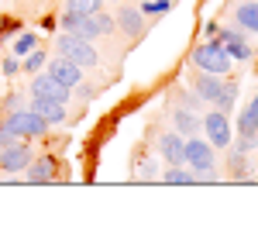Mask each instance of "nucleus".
I'll list each match as a JSON object with an SVG mask.
<instances>
[{"label": "nucleus", "mask_w": 258, "mask_h": 241, "mask_svg": "<svg viewBox=\"0 0 258 241\" xmlns=\"http://www.w3.org/2000/svg\"><path fill=\"white\" fill-rule=\"evenodd\" d=\"M182 165H193L197 179H210V172H214V145L200 138L182 141Z\"/></svg>", "instance_id": "f257e3e1"}, {"label": "nucleus", "mask_w": 258, "mask_h": 241, "mask_svg": "<svg viewBox=\"0 0 258 241\" xmlns=\"http://www.w3.org/2000/svg\"><path fill=\"white\" fill-rule=\"evenodd\" d=\"M4 124H7L14 135H21V138H45V135H48V120L38 117L31 107H28V110H21V107H18V110H11Z\"/></svg>", "instance_id": "f03ea898"}, {"label": "nucleus", "mask_w": 258, "mask_h": 241, "mask_svg": "<svg viewBox=\"0 0 258 241\" xmlns=\"http://www.w3.org/2000/svg\"><path fill=\"white\" fill-rule=\"evenodd\" d=\"M193 62H197L200 69H207V73L224 76V73H231V62H234V59L224 52L220 41H207V45H200L197 52H193Z\"/></svg>", "instance_id": "7ed1b4c3"}, {"label": "nucleus", "mask_w": 258, "mask_h": 241, "mask_svg": "<svg viewBox=\"0 0 258 241\" xmlns=\"http://www.w3.org/2000/svg\"><path fill=\"white\" fill-rule=\"evenodd\" d=\"M55 52L59 55H66V59H73L76 66H97V48L90 45L86 38H76V35H59V41H55Z\"/></svg>", "instance_id": "20e7f679"}, {"label": "nucleus", "mask_w": 258, "mask_h": 241, "mask_svg": "<svg viewBox=\"0 0 258 241\" xmlns=\"http://www.w3.org/2000/svg\"><path fill=\"white\" fill-rule=\"evenodd\" d=\"M97 14H100V11H97ZM97 14H69V11H66L59 24L66 28V31H69V35L93 41L97 35H103V31H100V18H97Z\"/></svg>", "instance_id": "39448f33"}, {"label": "nucleus", "mask_w": 258, "mask_h": 241, "mask_svg": "<svg viewBox=\"0 0 258 241\" xmlns=\"http://www.w3.org/2000/svg\"><path fill=\"white\" fill-rule=\"evenodd\" d=\"M28 162H31V148H28V145H14V141H11V145L0 148V172H7V176L24 172Z\"/></svg>", "instance_id": "423d86ee"}, {"label": "nucleus", "mask_w": 258, "mask_h": 241, "mask_svg": "<svg viewBox=\"0 0 258 241\" xmlns=\"http://www.w3.org/2000/svg\"><path fill=\"white\" fill-rule=\"evenodd\" d=\"M203 131H207V141L214 148H227L231 145V124H227V114L224 110H214L203 117Z\"/></svg>", "instance_id": "0eeeda50"}, {"label": "nucleus", "mask_w": 258, "mask_h": 241, "mask_svg": "<svg viewBox=\"0 0 258 241\" xmlns=\"http://www.w3.org/2000/svg\"><path fill=\"white\" fill-rule=\"evenodd\" d=\"M48 76H55V80L62 83V86H69V90H76L83 80V73H80V66L73 59H66V55H52V62H48Z\"/></svg>", "instance_id": "6e6552de"}, {"label": "nucleus", "mask_w": 258, "mask_h": 241, "mask_svg": "<svg viewBox=\"0 0 258 241\" xmlns=\"http://www.w3.org/2000/svg\"><path fill=\"white\" fill-rule=\"evenodd\" d=\"M31 97H41V100H59L66 103L69 100V86H62L55 76H48V73H41L31 80Z\"/></svg>", "instance_id": "1a4fd4ad"}, {"label": "nucleus", "mask_w": 258, "mask_h": 241, "mask_svg": "<svg viewBox=\"0 0 258 241\" xmlns=\"http://www.w3.org/2000/svg\"><path fill=\"white\" fill-rule=\"evenodd\" d=\"M217 38H220V45H224V52L231 55V59H251V45L244 41V35L241 31H217Z\"/></svg>", "instance_id": "9d476101"}, {"label": "nucleus", "mask_w": 258, "mask_h": 241, "mask_svg": "<svg viewBox=\"0 0 258 241\" xmlns=\"http://www.w3.org/2000/svg\"><path fill=\"white\" fill-rule=\"evenodd\" d=\"M220 86H224V80H217V73H200L197 80H193V90H197V97L200 100H217V93H220Z\"/></svg>", "instance_id": "9b49d317"}, {"label": "nucleus", "mask_w": 258, "mask_h": 241, "mask_svg": "<svg viewBox=\"0 0 258 241\" xmlns=\"http://www.w3.org/2000/svg\"><path fill=\"white\" fill-rule=\"evenodd\" d=\"M55 169H59V162L52 159V155L28 162V183H52L55 179Z\"/></svg>", "instance_id": "f8f14e48"}, {"label": "nucleus", "mask_w": 258, "mask_h": 241, "mask_svg": "<svg viewBox=\"0 0 258 241\" xmlns=\"http://www.w3.org/2000/svg\"><path fill=\"white\" fill-rule=\"evenodd\" d=\"M31 110H35L38 117H45L48 124H59V120H66V103H59V100H41V97H35Z\"/></svg>", "instance_id": "ddd939ff"}, {"label": "nucleus", "mask_w": 258, "mask_h": 241, "mask_svg": "<svg viewBox=\"0 0 258 241\" xmlns=\"http://www.w3.org/2000/svg\"><path fill=\"white\" fill-rule=\"evenodd\" d=\"M238 135L241 138H251L255 141V135H258V97L244 110H241V120H238Z\"/></svg>", "instance_id": "4468645a"}, {"label": "nucleus", "mask_w": 258, "mask_h": 241, "mask_svg": "<svg viewBox=\"0 0 258 241\" xmlns=\"http://www.w3.org/2000/svg\"><path fill=\"white\" fill-rule=\"evenodd\" d=\"M117 24L124 35H131V38H138L141 31H145V18H141V11H135V7H124L117 14Z\"/></svg>", "instance_id": "2eb2a0df"}, {"label": "nucleus", "mask_w": 258, "mask_h": 241, "mask_svg": "<svg viewBox=\"0 0 258 241\" xmlns=\"http://www.w3.org/2000/svg\"><path fill=\"white\" fill-rule=\"evenodd\" d=\"M162 155L169 165H182V138L179 135H162Z\"/></svg>", "instance_id": "dca6fc26"}, {"label": "nucleus", "mask_w": 258, "mask_h": 241, "mask_svg": "<svg viewBox=\"0 0 258 241\" xmlns=\"http://www.w3.org/2000/svg\"><path fill=\"white\" fill-rule=\"evenodd\" d=\"M234 18H238V24L244 28V31H255L258 35V4H241Z\"/></svg>", "instance_id": "f3484780"}, {"label": "nucleus", "mask_w": 258, "mask_h": 241, "mask_svg": "<svg viewBox=\"0 0 258 241\" xmlns=\"http://www.w3.org/2000/svg\"><path fill=\"white\" fill-rule=\"evenodd\" d=\"M234 100H238V83L234 80H227L224 83V86H220V93H217V110H224V114H227V110H234Z\"/></svg>", "instance_id": "a211bd4d"}, {"label": "nucleus", "mask_w": 258, "mask_h": 241, "mask_svg": "<svg viewBox=\"0 0 258 241\" xmlns=\"http://www.w3.org/2000/svg\"><path fill=\"white\" fill-rule=\"evenodd\" d=\"M172 117H176V128H179V131H182V135H197L200 120H197V114H193L189 107H179V110H176V114H172Z\"/></svg>", "instance_id": "6ab92c4d"}, {"label": "nucleus", "mask_w": 258, "mask_h": 241, "mask_svg": "<svg viewBox=\"0 0 258 241\" xmlns=\"http://www.w3.org/2000/svg\"><path fill=\"white\" fill-rule=\"evenodd\" d=\"M165 183H172V186H193V183H197V172H186L182 165H169Z\"/></svg>", "instance_id": "aec40b11"}, {"label": "nucleus", "mask_w": 258, "mask_h": 241, "mask_svg": "<svg viewBox=\"0 0 258 241\" xmlns=\"http://www.w3.org/2000/svg\"><path fill=\"white\" fill-rule=\"evenodd\" d=\"M103 0H66V11L69 14H97Z\"/></svg>", "instance_id": "412c9836"}, {"label": "nucleus", "mask_w": 258, "mask_h": 241, "mask_svg": "<svg viewBox=\"0 0 258 241\" xmlns=\"http://www.w3.org/2000/svg\"><path fill=\"white\" fill-rule=\"evenodd\" d=\"M172 7V0H145L141 4V14H165Z\"/></svg>", "instance_id": "4be33fe9"}, {"label": "nucleus", "mask_w": 258, "mask_h": 241, "mask_svg": "<svg viewBox=\"0 0 258 241\" xmlns=\"http://www.w3.org/2000/svg\"><path fill=\"white\" fill-rule=\"evenodd\" d=\"M41 66H45V52H35V48H31V52L24 55V69L35 73V69H41Z\"/></svg>", "instance_id": "5701e85b"}, {"label": "nucleus", "mask_w": 258, "mask_h": 241, "mask_svg": "<svg viewBox=\"0 0 258 241\" xmlns=\"http://www.w3.org/2000/svg\"><path fill=\"white\" fill-rule=\"evenodd\" d=\"M31 48H35V35H21L18 45H14V55H28Z\"/></svg>", "instance_id": "b1692460"}, {"label": "nucleus", "mask_w": 258, "mask_h": 241, "mask_svg": "<svg viewBox=\"0 0 258 241\" xmlns=\"http://www.w3.org/2000/svg\"><path fill=\"white\" fill-rule=\"evenodd\" d=\"M14 138H18V135H14V131L7 128V124H0V148H4V145H11Z\"/></svg>", "instance_id": "393cba45"}, {"label": "nucleus", "mask_w": 258, "mask_h": 241, "mask_svg": "<svg viewBox=\"0 0 258 241\" xmlns=\"http://www.w3.org/2000/svg\"><path fill=\"white\" fill-rule=\"evenodd\" d=\"M18 69H21V62H18V59H4V76H14Z\"/></svg>", "instance_id": "a878e982"}, {"label": "nucleus", "mask_w": 258, "mask_h": 241, "mask_svg": "<svg viewBox=\"0 0 258 241\" xmlns=\"http://www.w3.org/2000/svg\"><path fill=\"white\" fill-rule=\"evenodd\" d=\"M4 107H7V110H18V97H14V93H11V97H7V100H4Z\"/></svg>", "instance_id": "bb28decb"}]
</instances>
